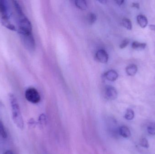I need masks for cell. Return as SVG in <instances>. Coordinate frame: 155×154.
I'll return each mask as SVG.
<instances>
[{
    "label": "cell",
    "mask_w": 155,
    "mask_h": 154,
    "mask_svg": "<svg viewBox=\"0 0 155 154\" xmlns=\"http://www.w3.org/2000/svg\"><path fill=\"white\" fill-rule=\"evenodd\" d=\"M13 4L17 16L19 30L26 32H32L31 24L23 13L21 7L16 1H13Z\"/></svg>",
    "instance_id": "cell-1"
},
{
    "label": "cell",
    "mask_w": 155,
    "mask_h": 154,
    "mask_svg": "<svg viewBox=\"0 0 155 154\" xmlns=\"http://www.w3.org/2000/svg\"><path fill=\"white\" fill-rule=\"evenodd\" d=\"M9 99L11 104L13 122L18 128L22 130L24 128V121L17 99L14 94H10Z\"/></svg>",
    "instance_id": "cell-2"
},
{
    "label": "cell",
    "mask_w": 155,
    "mask_h": 154,
    "mask_svg": "<svg viewBox=\"0 0 155 154\" xmlns=\"http://www.w3.org/2000/svg\"><path fill=\"white\" fill-rule=\"evenodd\" d=\"M21 41L25 48L30 51L35 50L36 44L32 32H26L18 30Z\"/></svg>",
    "instance_id": "cell-3"
},
{
    "label": "cell",
    "mask_w": 155,
    "mask_h": 154,
    "mask_svg": "<svg viewBox=\"0 0 155 154\" xmlns=\"http://www.w3.org/2000/svg\"><path fill=\"white\" fill-rule=\"evenodd\" d=\"M26 99L33 104H37L41 100V96L38 91L34 88H30L25 93Z\"/></svg>",
    "instance_id": "cell-4"
},
{
    "label": "cell",
    "mask_w": 155,
    "mask_h": 154,
    "mask_svg": "<svg viewBox=\"0 0 155 154\" xmlns=\"http://www.w3.org/2000/svg\"><path fill=\"white\" fill-rule=\"evenodd\" d=\"M0 16L1 20H9V11L6 1L0 0Z\"/></svg>",
    "instance_id": "cell-5"
},
{
    "label": "cell",
    "mask_w": 155,
    "mask_h": 154,
    "mask_svg": "<svg viewBox=\"0 0 155 154\" xmlns=\"http://www.w3.org/2000/svg\"><path fill=\"white\" fill-rule=\"evenodd\" d=\"M104 94L105 97L109 100H114L118 96L117 90L111 85H107L104 89Z\"/></svg>",
    "instance_id": "cell-6"
},
{
    "label": "cell",
    "mask_w": 155,
    "mask_h": 154,
    "mask_svg": "<svg viewBox=\"0 0 155 154\" xmlns=\"http://www.w3.org/2000/svg\"><path fill=\"white\" fill-rule=\"evenodd\" d=\"M96 57L97 60L101 63H107L109 60L108 53L104 49L98 50L96 53Z\"/></svg>",
    "instance_id": "cell-7"
},
{
    "label": "cell",
    "mask_w": 155,
    "mask_h": 154,
    "mask_svg": "<svg viewBox=\"0 0 155 154\" xmlns=\"http://www.w3.org/2000/svg\"><path fill=\"white\" fill-rule=\"evenodd\" d=\"M119 133L120 136L125 138H129L131 136V133L128 127L122 126L119 128Z\"/></svg>",
    "instance_id": "cell-8"
},
{
    "label": "cell",
    "mask_w": 155,
    "mask_h": 154,
    "mask_svg": "<svg viewBox=\"0 0 155 154\" xmlns=\"http://www.w3.org/2000/svg\"><path fill=\"white\" fill-rule=\"evenodd\" d=\"M105 77L109 81L114 82L118 78V74L114 70H109L105 74Z\"/></svg>",
    "instance_id": "cell-9"
},
{
    "label": "cell",
    "mask_w": 155,
    "mask_h": 154,
    "mask_svg": "<svg viewBox=\"0 0 155 154\" xmlns=\"http://www.w3.org/2000/svg\"><path fill=\"white\" fill-rule=\"evenodd\" d=\"M137 21L140 26L142 28H145L148 24V21L146 17L142 15L137 16Z\"/></svg>",
    "instance_id": "cell-10"
},
{
    "label": "cell",
    "mask_w": 155,
    "mask_h": 154,
    "mask_svg": "<svg viewBox=\"0 0 155 154\" xmlns=\"http://www.w3.org/2000/svg\"><path fill=\"white\" fill-rule=\"evenodd\" d=\"M137 67L135 64H131L126 67V72L128 75L130 76H134L137 72Z\"/></svg>",
    "instance_id": "cell-11"
},
{
    "label": "cell",
    "mask_w": 155,
    "mask_h": 154,
    "mask_svg": "<svg viewBox=\"0 0 155 154\" xmlns=\"http://www.w3.org/2000/svg\"><path fill=\"white\" fill-rule=\"evenodd\" d=\"M76 6L79 9L82 10H85L87 8L86 1L84 0H77L75 1Z\"/></svg>",
    "instance_id": "cell-12"
},
{
    "label": "cell",
    "mask_w": 155,
    "mask_h": 154,
    "mask_svg": "<svg viewBox=\"0 0 155 154\" xmlns=\"http://www.w3.org/2000/svg\"><path fill=\"white\" fill-rule=\"evenodd\" d=\"M1 23L2 25L6 28H8L9 30L12 31H16V28L15 26L12 25L11 22H10L9 20H1Z\"/></svg>",
    "instance_id": "cell-13"
},
{
    "label": "cell",
    "mask_w": 155,
    "mask_h": 154,
    "mask_svg": "<svg viewBox=\"0 0 155 154\" xmlns=\"http://www.w3.org/2000/svg\"><path fill=\"white\" fill-rule=\"evenodd\" d=\"M146 45V43H141L135 41L132 43L131 47L134 49H143L145 48Z\"/></svg>",
    "instance_id": "cell-14"
},
{
    "label": "cell",
    "mask_w": 155,
    "mask_h": 154,
    "mask_svg": "<svg viewBox=\"0 0 155 154\" xmlns=\"http://www.w3.org/2000/svg\"><path fill=\"white\" fill-rule=\"evenodd\" d=\"M135 113L134 110L131 109H128L125 114L124 117L128 120H131L134 118Z\"/></svg>",
    "instance_id": "cell-15"
},
{
    "label": "cell",
    "mask_w": 155,
    "mask_h": 154,
    "mask_svg": "<svg viewBox=\"0 0 155 154\" xmlns=\"http://www.w3.org/2000/svg\"><path fill=\"white\" fill-rule=\"evenodd\" d=\"M123 26L125 28L129 30H131L132 28V24H131V21L128 18H124L123 19L122 21Z\"/></svg>",
    "instance_id": "cell-16"
},
{
    "label": "cell",
    "mask_w": 155,
    "mask_h": 154,
    "mask_svg": "<svg viewBox=\"0 0 155 154\" xmlns=\"http://www.w3.org/2000/svg\"><path fill=\"white\" fill-rule=\"evenodd\" d=\"M0 135L4 138H6L7 137V133L5 129L3 123L1 120H0Z\"/></svg>",
    "instance_id": "cell-17"
},
{
    "label": "cell",
    "mask_w": 155,
    "mask_h": 154,
    "mask_svg": "<svg viewBox=\"0 0 155 154\" xmlns=\"http://www.w3.org/2000/svg\"><path fill=\"white\" fill-rule=\"evenodd\" d=\"M147 130L148 133L151 135H155V123H150L147 126Z\"/></svg>",
    "instance_id": "cell-18"
},
{
    "label": "cell",
    "mask_w": 155,
    "mask_h": 154,
    "mask_svg": "<svg viewBox=\"0 0 155 154\" xmlns=\"http://www.w3.org/2000/svg\"><path fill=\"white\" fill-rule=\"evenodd\" d=\"M97 19V17L96 15L94 13H91L89 14L87 17V20L89 24L92 25L93 23L95 22Z\"/></svg>",
    "instance_id": "cell-19"
},
{
    "label": "cell",
    "mask_w": 155,
    "mask_h": 154,
    "mask_svg": "<svg viewBox=\"0 0 155 154\" xmlns=\"http://www.w3.org/2000/svg\"><path fill=\"white\" fill-rule=\"evenodd\" d=\"M39 121L41 125H45L46 124V115L44 114H42L40 115L39 119Z\"/></svg>",
    "instance_id": "cell-20"
},
{
    "label": "cell",
    "mask_w": 155,
    "mask_h": 154,
    "mask_svg": "<svg viewBox=\"0 0 155 154\" xmlns=\"http://www.w3.org/2000/svg\"><path fill=\"white\" fill-rule=\"evenodd\" d=\"M140 144L142 147L146 148H148L149 147V144L148 141L146 138H143L141 140Z\"/></svg>",
    "instance_id": "cell-21"
},
{
    "label": "cell",
    "mask_w": 155,
    "mask_h": 154,
    "mask_svg": "<svg viewBox=\"0 0 155 154\" xmlns=\"http://www.w3.org/2000/svg\"><path fill=\"white\" fill-rule=\"evenodd\" d=\"M129 43V39H128V38L124 39V40L121 42V43L120 44V48H121V49L124 48H125L126 47L128 46Z\"/></svg>",
    "instance_id": "cell-22"
},
{
    "label": "cell",
    "mask_w": 155,
    "mask_h": 154,
    "mask_svg": "<svg viewBox=\"0 0 155 154\" xmlns=\"http://www.w3.org/2000/svg\"><path fill=\"white\" fill-rule=\"evenodd\" d=\"M132 6L137 9H139L140 8L139 4L138 3H136V2H134V3H132Z\"/></svg>",
    "instance_id": "cell-23"
},
{
    "label": "cell",
    "mask_w": 155,
    "mask_h": 154,
    "mask_svg": "<svg viewBox=\"0 0 155 154\" xmlns=\"http://www.w3.org/2000/svg\"><path fill=\"white\" fill-rule=\"evenodd\" d=\"M149 28L151 31H155V25H150Z\"/></svg>",
    "instance_id": "cell-24"
},
{
    "label": "cell",
    "mask_w": 155,
    "mask_h": 154,
    "mask_svg": "<svg viewBox=\"0 0 155 154\" xmlns=\"http://www.w3.org/2000/svg\"><path fill=\"white\" fill-rule=\"evenodd\" d=\"M116 3H117L118 5H119V6H121V5H122V4L124 3V1H121V0H120V1H116Z\"/></svg>",
    "instance_id": "cell-25"
},
{
    "label": "cell",
    "mask_w": 155,
    "mask_h": 154,
    "mask_svg": "<svg viewBox=\"0 0 155 154\" xmlns=\"http://www.w3.org/2000/svg\"><path fill=\"white\" fill-rule=\"evenodd\" d=\"M4 154H13V152H12L11 150H7V151H6L5 153H4Z\"/></svg>",
    "instance_id": "cell-26"
},
{
    "label": "cell",
    "mask_w": 155,
    "mask_h": 154,
    "mask_svg": "<svg viewBox=\"0 0 155 154\" xmlns=\"http://www.w3.org/2000/svg\"><path fill=\"white\" fill-rule=\"evenodd\" d=\"M99 2H102V3H104L106 2V1H99Z\"/></svg>",
    "instance_id": "cell-27"
}]
</instances>
